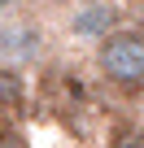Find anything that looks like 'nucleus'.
<instances>
[{
	"label": "nucleus",
	"instance_id": "nucleus-1",
	"mask_svg": "<svg viewBox=\"0 0 144 148\" xmlns=\"http://www.w3.org/2000/svg\"><path fill=\"white\" fill-rule=\"evenodd\" d=\"M96 70L109 87L140 92L144 87V26H122L96 48Z\"/></svg>",
	"mask_w": 144,
	"mask_h": 148
},
{
	"label": "nucleus",
	"instance_id": "nucleus-2",
	"mask_svg": "<svg viewBox=\"0 0 144 148\" xmlns=\"http://www.w3.org/2000/svg\"><path fill=\"white\" fill-rule=\"evenodd\" d=\"M61 31L74 44L101 48L114 31H122V5L118 0H70V9L61 13Z\"/></svg>",
	"mask_w": 144,
	"mask_h": 148
},
{
	"label": "nucleus",
	"instance_id": "nucleus-3",
	"mask_svg": "<svg viewBox=\"0 0 144 148\" xmlns=\"http://www.w3.org/2000/svg\"><path fill=\"white\" fill-rule=\"evenodd\" d=\"M44 52H48V35L35 18H26V13L0 18V65L22 70V65L39 61Z\"/></svg>",
	"mask_w": 144,
	"mask_h": 148
},
{
	"label": "nucleus",
	"instance_id": "nucleus-4",
	"mask_svg": "<svg viewBox=\"0 0 144 148\" xmlns=\"http://www.w3.org/2000/svg\"><path fill=\"white\" fill-rule=\"evenodd\" d=\"M22 105H26V79H22V70L0 65V109H5V113H18Z\"/></svg>",
	"mask_w": 144,
	"mask_h": 148
},
{
	"label": "nucleus",
	"instance_id": "nucleus-5",
	"mask_svg": "<svg viewBox=\"0 0 144 148\" xmlns=\"http://www.w3.org/2000/svg\"><path fill=\"white\" fill-rule=\"evenodd\" d=\"M13 13H22L18 0H0V18H13Z\"/></svg>",
	"mask_w": 144,
	"mask_h": 148
},
{
	"label": "nucleus",
	"instance_id": "nucleus-6",
	"mask_svg": "<svg viewBox=\"0 0 144 148\" xmlns=\"http://www.w3.org/2000/svg\"><path fill=\"white\" fill-rule=\"evenodd\" d=\"M0 148H26V144H22V135L9 131V135H0Z\"/></svg>",
	"mask_w": 144,
	"mask_h": 148
},
{
	"label": "nucleus",
	"instance_id": "nucleus-7",
	"mask_svg": "<svg viewBox=\"0 0 144 148\" xmlns=\"http://www.w3.org/2000/svg\"><path fill=\"white\" fill-rule=\"evenodd\" d=\"M18 5H22V9H26V5H48V0H18Z\"/></svg>",
	"mask_w": 144,
	"mask_h": 148
}]
</instances>
